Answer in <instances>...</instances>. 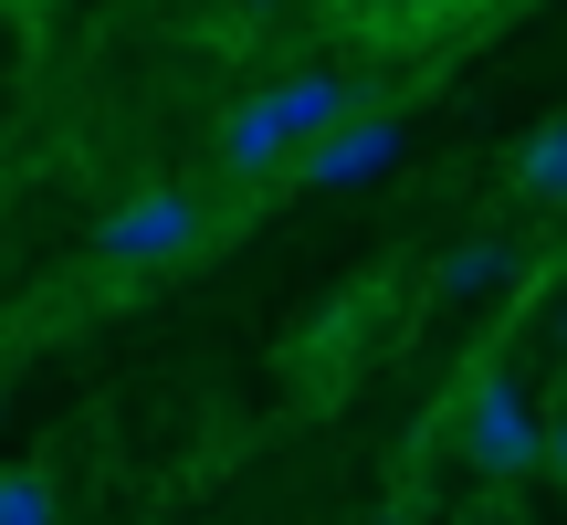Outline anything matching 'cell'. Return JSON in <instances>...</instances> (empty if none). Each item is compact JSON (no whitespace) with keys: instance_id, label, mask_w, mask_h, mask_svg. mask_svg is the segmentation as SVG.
Segmentation results:
<instances>
[{"instance_id":"6da1fadb","label":"cell","mask_w":567,"mask_h":525,"mask_svg":"<svg viewBox=\"0 0 567 525\" xmlns=\"http://www.w3.org/2000/svg\"><path fill=\"white\" fill-rule=\"evenodd\" d=\"M347 116H368L358 74H284V84H264V95L221 126V179H274V168H295L305 147H316L326 126H347Z\"/></svg>"},{"instance_id":"277c9868","label":"cell","mask_w":567,"mask_h":525,"mask_svg":"<svg viewBox=\"0 0 567 525\" xmlns=\"http://www.w3.org/2000/svg\"><path fill=\"white\" fill-rule=\"evenodd\" d=\"M400 137H410V126L389 116V105H368V116L326 126V137L295 158V189H358V179H379V168L400 158Z\"/></svg>"},{"instance_id":"9c48e42d","label":"cell","mask_w":567,"mask_h":525,"mask_svg":"<svg viewBox=\"0 0 567 525\" xmlns=\"http://www.w3.org/2000/svg\"><path fill=\"white\" fill-rule=\"evenodd\" d=\"M421 11H431V0H421Z\"/></svg>"},{"instance_id":"30bf717a","label":"cell","mask_w":567,"mask_h":525,"mask_svg":"<svg viewBox=\"0 0 567 525\" xmlns=\"http://www.w3.org/2000/svg\"><path fill=\"white\" fill-rule=\"evenodd\" d=\"M557 410H567V400H557Z\"/></svg>"},{"instance_id":"52a82bcc","label":"cell","mask_w":567,"mask_h":525,"mask_svg":"<svg viewBox=\"0 0 567 525\" xmlns=\"http://www.w3.org/2000/svg\"><path fill=\"white\" fill-rule=\"evenodd\" d=\"M0 525H63V494L42 463H0Z\"/></svg>"},{"instance_id":"ba28073f","label":"cell","mask_w":567,"mask_h":525,"mask_svg":"<svg viewBox=\"0 0 567 525\" xmlns=\"http://www.w3.org/2000/svg\"><path fill=\"white\" fill-rule=\"evenodd\" d=\"M547 473L567 484V410H547Z\"/></svg>"},{"instance_id":"3957f363","label":"cell","mask_w":567,"mask_h":525,"mask_svg":"<svg viewBox=\"0 0 567 525\" xmlns=\"http://www.w3.org/2000/svg\"><path fill=\"white\" fill-rule=\"evenodd\" d=\"M210 231L200 189H137V200H116L95 222V262H116V274H168V262H189Z\"/></svg>"},{"instance_id":"7a4b0ae2","label":"cell","mask_w":567,"mask_h":525,"mask_svg":"<svg viewBox=\"0 0 567 525\" xmlns=\"http://www.w3.org/2000/svg\"><path fill=\"white\" fill-rule=\"evenodd\" d=\"M452 442H463V463L484 473V484H526V473L547 463V410L515 389L505 358H473L463 389H452Z\"/></svg>"},{"instance_id":"8992f818","label":"cell","mask_w":567,"mask_h":525,"mask_svg":"<svg viewBox=\"0 0 567 525\" xmlns=\"http://www.w3.org/2000/svg\"><path fill=\"white\" fill-rule=\"evenodd\" d=\"M431 284H442L452 305H463V295H494V284H515V243H452Z\"/></svg>"},{"instance_id":"5b68a950","label":"cell","mask_w":567,"mask_h":525,"mask_svg":"<svg viewBox=\"0 0 567 525\" xmlns=\"http://www.w3.org/2000/svg\"><path fill=\"white\" fill-rule=\"evenodd\" d=\"M515 189H526L536 210H567V116H547V126L515 137Z\"/></svg>"}]
</instances>
